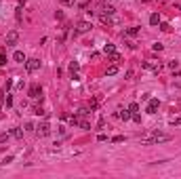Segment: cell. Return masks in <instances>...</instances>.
I'll use <instances>...</instances> for the list:
<instances>
[{
  "label": "cell",
  "instance_id": "6da1fadb",
  "mask_svg": "<svg viewBox=\"0 0 181 179\" xmlns=\"http://www.w3.org/2000/svg\"><path fill=\"white\" fill-rule=\"evenodd\" d=\"M173 137L171 135H162V133H154L152 137H143V139H139L143 145H150V143H166V141H171Z\"/></svg>",
  "mask_w": 181,
  "mask_h": 179
},
{
  "label": "cell",
  "instance_id": "7a4b0ae2",
  "mask_svg": "<svg viewBox=\"0 0 181 179\" xmlns=\"http://www.w3.org/2000/svg\"><path fill=\"white\" fill-rule=\"evenodd\" d=\"M36 133H38L40 137H47L49 133H51V124H49L47 120H42V122H40V124L36 126Z\"/></svg>",
  "mask_w": 181,
  "mask_h": 179
},
{
  "label": "cell",
  "instance_id": "3957f363",
  "mask_svg": "<svg viewBox=\"0 0 181 179\" xmlns=\"http://www.w3.org/2000/svg\"><path fill=\"white\" fill-rule=\"evenodd\" d=\"M158 107H160V101H158V99H147V114H156V112H158Z\"/></svg>",
  "mask_w": 181,
  "mask_h": 179
},
{
  "label": "cell",
  "instance_id": "277c9868",
  "mask_svg": "<svg viewBox=\"0 0 181 179\" xmlns=\"http://www.w3.org/2000/svg\"><path fill=\"white\" fill-rule=\"evenodd\" d=\"M141 65H143L145 70H152V72H156V74L162 70V65H160V63H156V61H143Z\"/></svg>",
  "mask_w": 181,
  "mask_h": 179
},
{
  "label": "cell",
  "instance_id": "5b68a950",
  "mask_svg": "<svg viewBox=\"0 0 181 179\" xmlns=\"http://www.w3.org/2000/svg\"><path fill=\"white\" fill-rule=\"evenodd\" d=\"M90 28H93V26H90L88 21H78V23H76V32H74V34H84V32H88Z\"/></svg>",
  "mask_w": 181,
  "mask_h": 179
},
{
  "label": "cell",
  "instance_id": "8992f818",
  "mask_svg": "<svg viewBox=\"0 0 181 179\" xmlns=\"http://www.w3.org/2000/svg\"><path fill=\"white\" fill-rule=\"evenodd\" d=\"M17 40H19L17 30H11V32L7 34V44H9V47H13V44H17Z\"/></svg>",
  "mask_w": 181,
  "mask_h": 179
},
{
  "label": "cell",
  "instance_id": "52a82bcc",
  "mask_svg": "<svg viewBox=\"0 0 181 179\" xmlns=\"http://www.w3.org/2000/svg\"><path fill=\"white\" fill-rule=\"evenodd\" d=\"M26 68H28V72H36L40 68V61L38 59H28L26 61Z\"/></svg>",
  "mask_w": 181,
  "mask_h": 179
},
{
  "label": "cell",
  "instance_id": "ba28073f",
  "mask_svg": "<svg viewBox=\"0 0 181 179\" xmlns=\"http://www.w3.org/2000/svg\"><path fill=\"white\" fill-rule=\"evenodd\" d=\"M30 97H34V99H38V97H42V86H38V84H34V86L30 88Z\"/></svg>",
  "mask_w": 181,
  "mask_h": 179
},
{
  "label": "cell",
  "instance_id": "9c48e42d",
  "mask_svg": "<svg viewBox=\"0 0 181 179\" xmlns=\"http://www.w3.org/2000/svg\"><path fill=\"white\" fill-rule=\"evenodd\" d=\"M13 59H15L17 63H26V61H28V59H26V55L21 53V51H15V53H13Z\"/></svg>",
  "mask_w": 181,
  "mask_h": 179
},
{
  "label": "cell",
  "instance_id": "30bf717a",
  "mask_svg": "<svg viewBox=\"0 0 181 179\" xmlns=\"http://www.w3.org/2000/svg\"><path fill=\"white\" fill-rule=\"evenodd\" d=\"M105 74H107V76H116V74H118V65H116V63L109 65V68L105 70Z\"/></svg>",
  "mask_w": 181,
  "mask_h": 179
},
{
  "label": "cell",
  "instance_id": "8fae6325",
  "mask_svg": "<svg viewBox=\"0 0 181 179\" xmlns=\"http://www.w3.org/2000/svg\"><path fill=\"white\" fill-rule=\"evenodd\" d=\"M133 114H131V110H122V112H118V118H122V120H128Z\"/></svg>",
  "mask_w": 181,
  "mask_h": 179
},
{
  "label": "cell",
  "instance_id": "7c38bea8",
  "mask_svg": "<svg viewBox=\"0 0 181 179\" xmlns=\"http://www.w3.org/2000/svg\"><path fill=\"white\" fill-rule=\"evenodd\" d=\"M11 135H13L15 139H23V131H21V129H13V131H11Z\"/></svg>",
  "mask_w": 181,
  "mask_h": 179
},
{
  "label": "cell",
  "instance_id": "4fadbf2b",
  "mask_svg": "<svg viewBox=\"0 0 181 179\" xmlns=\"http://www.w3.org/2000/svg\"><path fill=\"white\" fill-rule=\"evenodd\" d=\"M150 23H152V26H158V23H160V15H158V13H152Z\"/></svg>",
  "mask_w": 181,
  "mask_h": 179
},
{
  "label": "cell",
  "instance_id": "5bb4252c",
  "mask_svg": "<svg viewBox=\"0 0 181 179\" xmlns=\"http://www.w3.org/2000/svg\"><path fill=\"white\" fill-rule=\"evenodd\" d=\"M103 53H105V55H114V53H116L114 44H105V47H103Z\"/></svg>",
  "mask_w": 181,
  "mask_h": 179
},
{
  "label": "cell",
  "instance_id": "9a60e30c",
  "mask_svg": "<svg viewBox=\"0 0 181 179\" xmlns=\"http://www.w3.org/2000/svg\"><path fill=\"white\" fill-rule=\"evenodd\" d=\"M103 13H107V15H114V13H116V9L112 7V4H103Z\"/></svg>",
  "mask_w": 181,
  "mask_h": 179
},
{
  "label": "cell",
  "instance_id": "2e32d148",
  "mask_svg": "<svg viewBox=\"0 0 181 179\" xmlns=\"http://www.w3.org/2000/svg\"><path fill=\"white\" fill-rule=\"evenodd\" d=\"M128 110H131V114H137V112H139V103H135V101H133V103L128 105Z\"/></svg>",
  "mask_w": 181,
  "mask_h": 179
},
{
  "label": "cell",
  "instance_id": "e0dca14e",
  "mask_svg": "<svg viewBox=\"0 0 181 179\" xmlns=\"http://www.w3.org/2000/svg\"><path fill=\"white\" fill-rule=\"evenodd\" d=\"M78 68H80V65H78L76 61H72V63H70V74H76V72H78Z\"/></svg>",
  "mask_w": 181,
  "mask_h": 179
},
{
  "label": "cell",
  "instance_id": "ac0fdd59",
  "mask_svg": "<svg viewBox=\"0 0 181 179\" xmlns=\"http://www.w3.org/2000/svg\"><path fill=\"white\" fill-rule=\"evenodd\" d=\"M139 34V28H128L126 30V36H137Z\"/></svg>",
  "mask_w": 181,
  "mask_h": 179
},
{
  "label": "cell",
  "instance_id": "d6986e66",
  "mask_svg": "<svg viewBox=\"0 0 181 179\" xmlns=\"http://www.w3.org/2000/svg\"><path fill=\"white\" fill-rule=\"evenodd\" d=\"M109 61H112V63H118V61H122V57H120L118 53H114V55H109Z\"/></svg>",
  "mask_w": 181,
  "mask_h": 179
},
{
  "label": "cell",
  "instance_id": "ffe728a7",
  "mask_svg": "<svg viewBox=\"0 0 181 179\" xmlns=\"http://www.w3.org/2000/svg\"><path fill=\"white\" fill-rule=\"evenodd\" d=\"M9 141V133H0V143H7Z\"/></svg>",
  "mask_w": 181,
  "mask_h": 179
},
{
  "label": "cell",
  "instance_id": "44dd1931",
  "mask_svg": "<svg viewBox=\"0 0 181 179\" xmlns=\"http://www.w3.org/2000/svg\"><path fill=\"white\" fill-rule=\"evenodd\" d=\"M112 141H114V143H120V141H124V137H122V135H116V137H112Z\"/></svg>",
  "mask_w": 181,
  "mask_h": 179
},
{
  "label": "cell",
  "instance_id": "7402d4cb",
  "mask_svg": "<svg viewBox=\"0 0 181 179\" xmlns=\"http://www.w3.org/2000/svg\"><path fill=\"white\" fill-rule=\"evenodd\" d=\"M9 162H13V156H4L2 158V164H9Z\"/></svg>",
  "mask_w": 181,
  "mask_h": 179
},
{
  "label": "cell",
  "instance_id": "603a6c76",
  "mask_svg": "<svg viewBox=\"0 0 181 179\" xmlns=\"http://www.w3.org/2000/svg\"><path fill=\"white\" fill-rule=\"evenodd\" d=\"M131 118H133V120H135V122H141V116H139V112H137V114H133V116H131Z\"/></svg>",
  "mask_w": 181,
  "mask_h": 179
},
{
  "label": "cell",
  "instance_id": "cb8c5ba5",
  "mask_svg": "<svg viewBox=\"0 0 181 179\" xmlns=\"http://www.w3.org/2000/svg\"><path fill=\"white\" fill-rule=\"evenodd\" d=\"M160 30H162V32H169V30H171V26H169V23H162V26H160Z\"/></svg>",
  "mask_w": 181,
  "mask_h": 179
},
{
  "label": "cell",
  "instance_id": "d4e9b609",
  "mask_svg": "<svg viewBox=\"0 0 181 179\" xmlns=\"http://www.w3.org/2000/svg\"><path fill=\"white\" fill-rule=\"evenodd\" d=\"M177 65H179L177 61H171V63H169V68H171V70H177Z\"/></svg>",
  "mask_w": 181,
  "mask_h": 179
},
{
  "label": "cell",
  "instance_id": "484cf974",
  "mask_svg": "<svg viewBox=\"0 0 181 179\" xmlns=\"http://www.w3.org/2000/svg\"><path fill=\"white\" fill-rule=\"evenodd\" d=\"M97 139H99V141H105V139H107V135H105V133H99V137H97Z\"/></svg>",
  "mask_w": 181,
  "mask_h": 179
},
{
  "label": "cell",
  "instance_id": "4316f807",
  "mask_svg": "<svg viewBox=\"0 0 181 179\" xmlns=\"http://www.w3.org/2000/svg\"><path fill=\"white\" fill-rule=\"evenodd\" d=\"M171 124H173V126H175V124H181V118H173V120H171Z\"/></svg>",
  "mask_w": 181,
  "mask_h": 179
},
{
  "label": "cell",
  "instance_id": "83f0119b",
  "mask_svg": "<svg viewBox=\"0 0 181 179\" xmlns=\"http://www.w3.org/2000/svg\"><path fill=\"white\" fill-rule=\"evenodd\" d=\"M4 63H7V57H4L2 53H0V65H4Z\"/></svg>",
  "mask_w": 181,
  "mask_h": 179
},
{
  "label": "cell",
  "instance_id": "f1b7e54d",
  "mask_svg": "<svg viewBox=\"0 0 181 179\" xmlns=\"http://www.w3.org/2000/svg\"><path fill=\"white\" fill-rule=\"evenodd\" d=\"M61 2H63V4H74L76 0H61Z\"/></svg>",
  "mask_w": 181,
  "mask_h": 179
}]
</instances>
